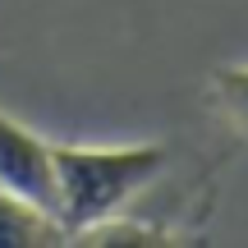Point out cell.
<instances>
[{"instance_id":"cell-1","label":"cell","mask_w":248,"mask_h":248,"mask_svg":"<svg viewBox=\"0 0 248 248\" xmlns=\"http://www.w3.org/2000/svg\"><path fill=\"white\" fill-rule=\"evenodd\" d=\"M55 156V221L64 234H78L97 221H110L138 193L166 175L170 152L161 142H124V147H78L51 142Z\"/></svg>"},{"instance_id":"cell-3","label":"cell","mask_w":248,"mask_h":248,"mask_svg":"<svg viewBox=\"0 0 248 248\" xmlns=\"http://www.w3.org/2000/svg\"><path fill=\"white\" fill-rule=\"evenodd\" d=\"M46 244H69L64 225L0 184V248H46Z\"/></svg>"},{"instance_id":"cell-4","label":"cell","mask_w":248,"mask_h":248,"mask_svg":"<svg viewBox=\"0 0 248 248\" xmlns=\"http://www.w3.org/2000/svg\"><path fill=\"white\" fill-rule=\"evenodd\" d=\"M212 97L221 115L248 138V64H221L212 74Z\"/></svg>"},{"instance_id":"cell-2","label":"cell","mask_w":248,"mask_h":248,"mask_svg":"<svg viewBox=\"0 0 248 248\" xmlns=\"http://www.w3.org/2000/svg\"><path fill=\"white\" fill-rule=\"evenodd\" d=\"M0 184L18 193L23 202L55 216V156L51 142L18 124L9 110H0Z\"/></svg>"},{"instance_id":"cell-5","label":"cell","mask_w":248,"mask_h":248,"mask_svg":"<svg viewBox=\"0 0 248 248\" xmlns=\"http://www.w3.org/2000/svg\"><path fill=\"white\" fill-rule=\"evenodd\" d=\"M170 234L166 230H156V225H142V221H124V212L120 216H110V221H97V225H88V230H78L69 244H166Z\"/></svg>"}]
</instances>
